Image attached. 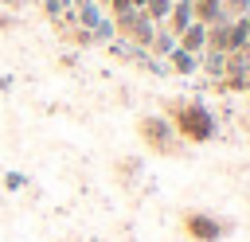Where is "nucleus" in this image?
I'll return each instance as SVG.
<instances>
[{"mask_svg": "<svg viewBox=\"0 0 250 242\" xmlns=\"http://www.w3.org/2000/svg\"><path fill=\"white\" fill-rule=\"evenodd\" d=\"M246 94H250V70H246Z\"/></svg>", "mask_w": 250, "mask_h": 242, "instance_id": "18", "label": "nucleus"}, {"mask_svg": "<svg viewBox=\"0 0 250 242\" xmlns=\"http://www.w3.org/2000/svg\"><path fill=\"white\" fill-rule=\"evenodd\" d=\"M164 117L172 121L176 137L184 144H207L215 137V113L203 105V101H188V98H172Z\"/></svg>", "mask_w": 250, "mask_h": 242, "instance_id": "1", "label": "nucleus"}, {"mask_svg": "<svg viewBox=\"0 0 250 242\" xmlns=\"http://www.w3.org/2000/svg\"><path fill=\"white\" fill-rule=\"evenodd\" d=\"M0 4H4V8H12V12L20 8V0H0Z\"/></svg>", "mask_w": 250, "mask_h": 242, "instance_id": "14", "label": "nucleus"}, {"mask_svg": "<svg viewBox=\"0 0 250 242\" xmlns=\"http://www.w3.org/2000/svg\"><path fill=\"white\" fill-rule=\"evenodd\" d=\"M109 39H117V23L113 16H102V23L90 31V43H109Z\"/></svg>", "mask_w": 250, "mask_h": 242, "instance_id": "11", "label": "nucleus"}, {"mask_svg": "<svg viewBox=\"0 0 250 242\" xmlns=\"http://www.w3.org/2000/svg\"><path fill=\"white\" fill-rule=\"evenodd\" d=\"M164 23H168V31H172V35H180V31H184L188 23H195V12H191V0H176Z\"/></svg>", "mask_w": 250, "mask_h": 242, "instance_id": "7", "label": "nucleus"}, {"mask_svg": "<svg viewBox=\"0 0 250 242\" xmlns=\"http://www.w3.org/2000/svg\"><path fill=\"white\" fill-rule=\"evenodd\" d=\"M4 187H8V191H20V187H27V176H20V172H8V176H4Z\"/></svg>", "mask_w": 250, "mask_h": 242, "instance_id": "13", "label": "nucleus"}, {"mask_svg": "<svg viewBox=\"0 0 250 242\" xmlns=\"http://www.w3.org/2000/svg\"><path fill=\"white\" fill-rule=\"evenodd\" d=\"M145 4H148V0H133V8H137V12H141V8H145Z\"/></svg>", "mask_w": 250, "mask_h": 242, "instance_id": "17", "label": "nucleus"}, {"mask_svg": "<svg viewBox=\"0 0 250 242\" xmlns=\"http://www.w3.org/2000/svg\"><path fill=\"white\" fill-rule=\"evenodd\" d=\"M191 12H195V23H203V27H211V23H227L223 0H191Z\"/></svg>", "mask_w": 250, "mask_h": 242, "instance_id": "6", "label": "nucleus"}, {"mask_svg": "<svg viewBox=\"0 0 250 242\" xmlns=\"http://www.w3.org/2000/svg\"><path fill=\"white\" fill-rule=\"evenodd\" d=\"M148 51H152L156 59H168V55L176 51V35H172V31H156L152 43H148Z\"/></svg>", "mask_w": 250, "mask_h": 242, "instance_id": "9", "label": "nucleus"}, {"mask_svg": "<svg viewBox=\"0 0 250 242\" xmlns=\"http://www.w3.org/2000/svg\"><path fill=\"white\" fill-rule=\"evenodd\" d=\"M137 133H141V144L152 148L156 156H176V152L184 148V141L176 137V129H172V121H168L164 113L141 117V121H137Z\"/></svg>", "mask_w": 250, "mask_h": 242, "instance_id": "2", "label": "nucleus"}, {"mask_svg": "<svg viewBox=\"0 0 250 242\" xmlns=\"http://www.w3.org/2000/svg\"><path fill=\"white\" fill-rule=\"evenodd\" d=\"M176 47H184V51H191V55H203V51H207V27H203V23H188V27L176 35Z\"/></svg>", "mask_w": 250, "mask_h": 242, "instance_id": "5", "label": "nucleus"}, {"mask_svg": "<svg viewBox=\"0 0 250 242\" xmlns=\"http://www.w3.org/2000/svg\"><path fill=\"white\" fill-rule=\"evenodd\" d=\"M246 35H250V16H246Z\"/></svg>", "mask_w": 250, "mask_h": 242, "instance_id": "19", "label": "nucleus"}, {"mask_svg": "<svg viewBox=\"0 0 250 242\" xmlns=\"http://www.w3.org/2000/svg\"><path fill=\"white\" fill-rule=\"evenodd\" d=\"M168 66H172L176 74H195V70H199V55H191V51L176 47V51L168 55Z\"/></svg>", "mask_w": 250, "mask_h": 242, "instance_id": "8", "label": "nucleus"}, {"mask_svg": "<svg viewBox=\"0 0 250 242\" xmlns=\"http://www.w3.org/2000/svg\"><path fill=\"white\" fill-rule=\"evenodd\" d=\"M8 23H12V16H0V27H8Z\"/></svg>", "mask_w": 250, "mask_h": 242, "instance_id": "16", "label": "nucleus"}, {"mask_svg": "<svg viewBox=\"0 0 250 242\" xmlns=\"http://www.w3.org/2000/svg\"><path fill=\"white\" fill-rule=\"evenodd\" d=\"M8 86H12V78H4V74H0V90H8Z\"/></svg>", "mask_w": 250, "mask_h": 242, "instance_id": "15", "label": "nucleus"}, {"mask_svg": "<svg viewBox=\"0 0 250 242\" xmlns=\"http://www.w3.org/2000/svg\"><path fill=\"white\" fill-rule=\"evenodd\" d=\"M66 4H70V0H66Z\"/></svg>", "mask_w": 250, "mask_h": 242, "instance_id": "20", "label": "nucleus"}, {"mask_svg": "<svg viewBox=\"0 0 250 242\" xmlns=\"http://www.w3.org/2000/svg\"><path fill=\"white\" fill-rule=\"evenodd\" d=\"M180 230L191 238V242H219L230 234V222L211 215V211H184L180 215Z\"/></svg>", "mask_w": 250, "mask_h": 242, "instance_id": "3", "label": "nucleus"}, {"mask_svg": "<svg viewBox=\"0 0 250 242\" xmlns=\"http://www.w3.org/2000/svg\"><path fill=\"white\" fill-rule=\"evenodd\" d=\"M172 4H176V0H148L141 12H145L152 23H164V20H168V12H172Z\"/></svg>", "mask_w": 250, "mask_h": 242, "instance_id": "12", "label": "nucleus"}, {"mask_svg": "<svg viewBox=\"0 0 250 242\" xmlns=\"http://www.w3.org/2000/svg\"><path fill=\"white\" fill-rule=\"evenodd\" d=\"M199 66H203L211 78H223V70H227V55H223V51H203Z\"/></svg>", "mask_w": 250, "mask_h": 242, "instance_id": "10", "label": "nucleus"}, {"mask_svg": "<svg viewBox=\"0 0 250 242\" xmlns=\"http://www.w3.org/2000/svg\"><path fill=\"white\" fill-rule=\"evenodd\" d=\"M113 23H117V35H125V39H129V43H137V47H148V43H152V35H156V23H152L145 12H137V8H133V12H125V16H117Z\"/></svg>", "mask_w": 250, "mask_h": 242, "instance_id": "4", "label": "nucleus"}]
</instances>
